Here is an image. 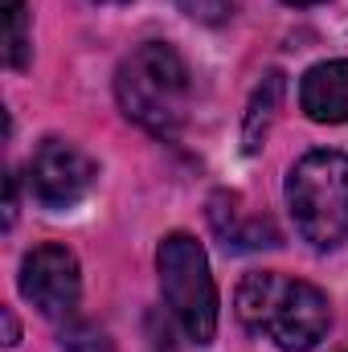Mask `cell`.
Instances as JSON below:
<instances>
[{
  "instance_id": "cell-1",
  "label": "cell",
  "mask_w": 348,
  "mask_h": 352,
  "mask_svg": "<svg viewBox=\"0 0 348 352\" xmlns=\"http://www.w3.org/2000/svg\"><path fill=\"white\" fill-rule=\"evenodd\" d=\"M238 324L279 352H312L332 328L328 295L295 274L283 270H254L238 283L234 295Z\"/></svg>"
},
{
  "instance_id": "cell-2",
  "label": "cell",
  "mask_w": 348,
  "mask_h": 352,
  "mask_svg": "<svg viewBox=\"0 0 348 352\" xmlns=\"http://www.w3.org/2000/svg\"><path fill=\"white\" fill-rule=\"evenodd\" d=\"M115 98L119 111L156 140H176L188 123L193 78L184 58L168 41H144L131 50L115 70Z\"/></svg>"
},
{
  "instance_id": "cell-3",
  "label": "cell",
  "mask_w": 348,
  "mask_h": 352,
  "mask_svg": "<svg viewBox=\"0 0 348 352\" xmlns=\"http://www.w3.org/2000/svg\"><path fill=\"white\" fill-rule=\"evenodd\" d=\"M295 234L316 250H336L348 238V156L316 148L299 156L283 184Z\"/></svg>"
},
{
  "instance_id": "cell-4",
  "label": "cell",
  "mask_w": 348,
  "mask_h": 352,
  "mask_svg": "<svg viewBox=\"0 0 348 352\" xmlns=\"http://www.w3.org/2000/svg\"><path fill=\"white\" fill-rule=\"evenodd\" d=\"M156 270H160L164 307L176 316L184 336L193 344H209L217 336V307L221 303H217V283H213L205 246L193 234L176 230L156 250Z\"/></svg>"
},
{
  "instance_id": "cell-5",
  "label": "cell",
  "mask_w": 348,
  "mask_h": 352,
  "mask_svg": "<svg viewBox=\"0 0 348 352\" xmlns=\"http://www.w3.org/2000/svg\"><path fill=\"white\" fill-rule=\"evenodd\" d=\"M98 180V164L70 140H45L33 160H29V192L41 209L50 213H66L74 205H83Z\"/></svg>"
},
{
  "instance_id": "cell-6",
  "label": "cell",
  "mask_w": 348,
  "mask_h": 352,
  "mask_svg": "<svg viewBox=\"0 0 348 352\" xmlns=\"http://www.w3.org/2000/svg\"><path fill=\"white\" fill-rule=\"evenodd\" d=\"M17 287H21L25 303H33L45 320H70L83 299V270H78L74 250H66L58 242L33 246L21 258Z\"/></svg>"
},
{
  "instance_id": "cell-7",
  "label": "cell",
  "mask_w": 348,
  "mask_h": 352,
  "mask_svg": "<svg viewBox=\"0 0 348 352\" xmlns=\"http://www.w3.org/2000/svg\"><path fill=\"white\" fill-rule=\"evenodd\" d=\"M299 107L312 123H348V58L316 62L299 78Z\"/></svg>"
},
{
  "instance_id": "cell-8",
  "label": "cell",
  "mask_w": 348,
  "mask_h": 352,
  "mask_svg": "<svg viewBox=\"0 0 348 352\" xmlns=\"http://www.w3.org/2000/svg\"><path fill=\"white\" fill-rule=\"evenodd\" d=\"M209 226L221 238L226 250H259V246H279V230L270 217H250L242 209L238 192H213L209 197Z\"/></svg>"
},
{
  "instance_id": "cell-9",
  "label": "cell",
  "mask_w": 348,
  "mask_h": 352,
  "mask_svg": "<svg viewBox=\"0 0 348 352\" xmlns=\"http://www.w3.org/2000/svg\"><path fill=\"white\" fill-rule=\"evenodd\" d=\"M283 87H287L283 74L270 70V74H262V82L250 94V107H246V119H242V144H246L250 156L259 152L262 144H266V135H270V123H274V115L283 107Z\"/></svg>"
},
{
  "instance_id": "cell-10",
  "label": "cell",
  "mask_w": 348,
  "mask_h": 352,
  "mask_svg": "<svg viewBox=\"0 0 348 352\" xmlns=\"http://www.w3.org/2000/svg\"><path fill=\"white\" fill-rule=\"evenodd\" d=\"M33 54L29 41V0H4V62L12 70H25Z\"/></svg>"
},
{
  "instance_id": "cell-11",
  "label": "cell",
  "mask_w": 348,
  "mask_h": 352,
  "mask_svg": "<svg viewBox=\"0 0 348 352\" xmlns=\"http://www.w3.org/2000/svg\"><path fill=\"white\" fill-rule=\"evenodd\" d=\"M62 349L66 352H111V340L98 324L90 320H74L62 328Z\"/></svg>"
},
{
  "instance_id": "cell-12",
  "label": "cell",
  "mask_w": 348,
  "mask_h": 352,
  "mask_svg": "<svg viewBox=\"0 0 348 352\" xmlns=\"http://www.w3.org/2000/svg\"><path fill=\"white\" fill-rule=\"evenodd\" d=\"M176 4L197 25H221L230 16V0H176Z\"/></svg>"
},
{
  "instance_id": "cell-13",
  "label": "cell",
  "mask_w": 348,
  "mask_h": 352,
  "mask_svg": "<svg viewBox=\"0 0 348 352\" xmlns=\"http://www.w3.org/2000/svg\"><path fill=\"white\" fill-rule=\"evenodd\" d=\"M17 221V176H8V205H4V230H12Z\"/></svg>"
},
{
  "instance_id": "cell-14",
  "label": "cell",
  "mask_w": 348,
  "mask_h": 352,
  "mask_svg": "<svg viewBox=\"0 0 348 352\" xmlns=\"http://www.w3.org/2000/svg\"><path fill=\"white\" fill-rule=\"evenodd\" d=\"M17 340H21V328H17V320H12V311H8V307H4V344H8V349H12V344H17Z\"/></svg>"
},
{
  "instance_id": "cell-15",
  "label": "cell",
  "mask_w": 348,
  "mask_h": 352,
  "mask_svg": "<svg viewBox=\"0 0 348 352\" xmlns=\"http://www.w3.org/2000/svg\"><path fill=\"white\" fill-rule=\"evenodd\" d=\"M287 4H295V8H312V4H324V0H287Z\"/></svg>"
},
{
  "instance_id": "cell-16",
  "label": "cell",
  "mask_w": 348,
  "mask_h": 352,
  "mask_svg": "<svg viewBox=\"0 0 348 352\" xmlns=\"http://www.w3.org/2000/svg\"><path fill=\"white\" fill-rule=\"evenodd\" d=\"M102 4H127V0H102Z\"/></svg>"
}]
</instances>
